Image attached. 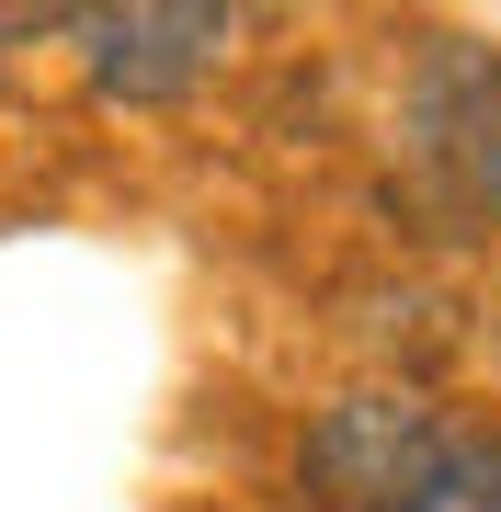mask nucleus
Returning a JSON list of instances; mask_svg holds the SVG:
<instances>
[{
    "instance_id": "nucleus-4",
    "label": "nucleus",
    "mask_w": 501,
    "mask_h": 512,
    "mask_svg": "<svg viewBox=\"0 0 501 512\" xmlns=\"http://www.w3.org/2000/svg\"><path fill=\"white\" fill-rule=\"evenodd\" d=\"M445 183L467 194V217H490V228H501V92H490L479 114H467V137H456Z\"/></svg>"
},
{
    "instance_id": "nucleus-6",
    "label": "nucleus",
    "mask_w": 501,
    "mask_h": 512,
    "mask_svg": "<svg viewBox=\"0 0 501 512\" xmlns=\"http://www.w3.org/2000/svg\"><path fill=\"white\" fill-rule=\"evenodd\" d=\"M490 353H501V296H490Z\"/></svg>"
},
{
    "instance_id": "nucleus-1",
    "label": "nucleus",
    "mask_w": 501,
    "mask_h": 512,
    "mask_svg": "<svg viewBox=\"0 0 501 512\" xmlns=\"http://www.w3.org/2000/svg\"><path fill=\"white\" fill-rule=\"evenodd\" d=\"M445 421L456 410H433V387L410 376H365L342 399H319L297 433V512H410Z\"/></svg>"
},
{
    "instance_id": "nucleus-3",
    "label": "nucleus",
    "mask_w": 501,
    "mask_h": 512,
    "mask_svg": "<svg viewBox=\"0 0 501 512\" xmlns=\"http://www.w3.org/2000/svg\"><path fill=\"white\" fill-rule=\"evenodd\" d=\"M410 512H501V421H445Z\"/></svg>"
},
{
    "instance_id": "nucleus-2",
    "label": "nucleus",
    "mask_w": 501,
    "mask_h": 512,
    "mask_svg": "<svg viewBox=\"0 0 501 512\" xmlns=\"http://www.w3.org/2000/svg\"><path fill=\"white\" fill-rule=\"evenodd\" d=\"M240 23L205 12V0H126V12H69V57L103 103L126 114H160V103H194L217 80V57Z\"/></svg>"
},
{
    "instance_id": "nucleus-5",
    "label": "nucleus",
    "mask_w": 501,
    "mask_h": 512,
    "mask_svg": "<svg viewBox=\"0 0 501 512\" xmlns=\"http://www.w3.org/2000/svg\"><path fill=\"white\" fill-rule=\"evenodd\" d=\"M0 103H12V23H0Z\"/></svg>"
}]
</instances>
